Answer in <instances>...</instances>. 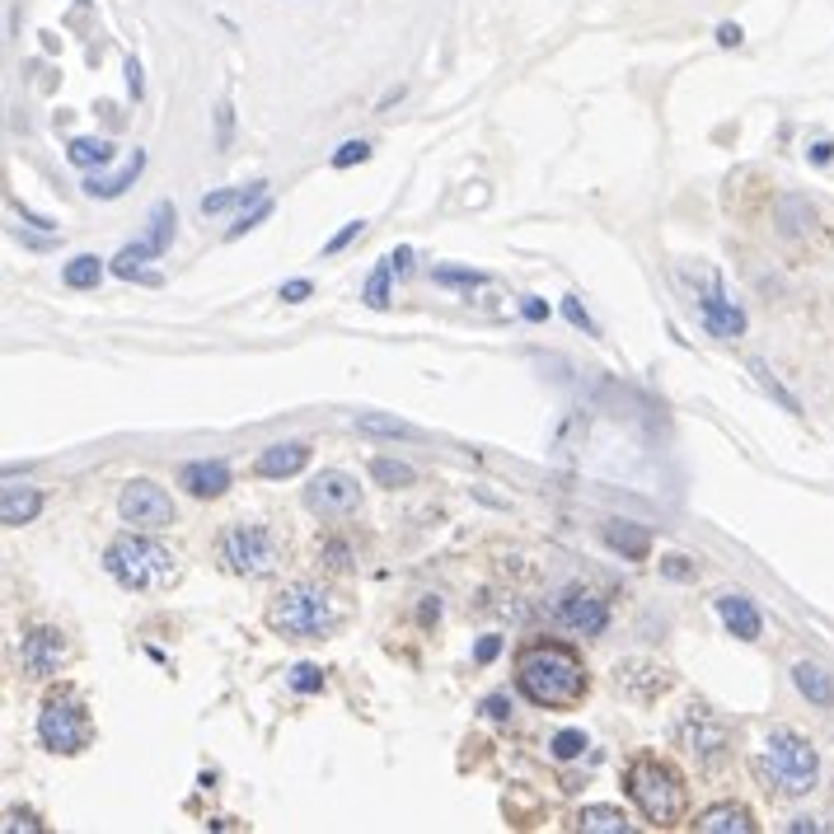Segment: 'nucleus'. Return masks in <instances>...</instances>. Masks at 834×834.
Wrapping results in <instances>:
<instances>
[{
    "label": "nucleus",
    "mask_w": 834,
    "mask_h": 834,
    "mask_svg": "<svg viewBox=\"0 0 834 834\" xmlns=\"http://www.w3.org/2000/svg\"><path fill=\"white\" fill-rule=\"evenodd\" d=\"M615 685H619V694H629V699L647 703V699H656V694L670 689V675H666V666L633 656V662H619V666H615Z\"/></svg>",
    "instance_id": "12"
},
{
    "label": "nucleus",
    "mask_w": 834,
    "mask_h": 834,
    "mask_svg": "<svg viewBox=\"0 0 834 834\" xmlns=\"http://www.w3.org/2000/svg\"><path fill=\"white\" fill-rule=\"evenodd\" d=\"M305 464H309V446L305 441H282V446H268L253 469H258V478H295Z\"/></svg>",
    "instance_id": "16"
},
{
    "label": "nucleus",
    "mask_w": 834,
    "mask_h": 834,
    "mask_svg": "<svg viewBox=\"0 0 834 834\" xmlns=\"http://www.w3.org/2000/svg\"><path fill=\"white\" fill-rule=\"evenodd\" d=\"M788 830H825V825H821V821H807V815H802V821H792Z\"/></svg>",
    "instance_id": "52"
},
{
    "label": "nucleus",
    "mask_w": 834,
    "mask_h": 834,
    "mask_svg": "<svg viewBox=\"0 0 834 834\" xmlns=\"http://www.w3.org/2000/svg\"><path fill=\"white\" fill-rule=\"evenodd\" d=\"M694 830L699 834H755L759 821H755V811L751 807H741V802H718V807H708L694 815Z\"/></svg>",
    "instance_id": "15"
},
{
    "label": "nucleus",
    "mask_w": 834,
    "mask_h": 834,
    "mask_svg": "<svg viewBox=\"0 0 834 834\" xmlns=\"http://www.w3.org/2000/svg\"><path fill=\"white\" fill-rule=\"evenodd\" d=\"M577 830L582 834H633V821L619 807H582Z\"/></svg>",
    "instance_id": "22"
},
{
    "label": "nucleus",
    "mask_w": 834,
    "mask_h": 834,
    "mask_svg": "<svg viewBox=\"0 0 834 834\" xmlns=\"http://www.w3.org/2000/svg\"><path fill=\"white\" fill-rule=\"evenodd\" d=\"M699 324L712 338H741L745 334V315L722 295L718 277H708V295H699Z\"/></svg>",
    "instance_id": "14"
},
{
    "label": "nucleus",
    "mask_w": 834,
    "mask_h": 834,
    "mask_svg": "<svg viewBox=\"0 0 834 834\" xmlns=\"http://www.w3.org/2000/svg\"><path fill=\"white\" fill-rule=\"evenodd\" d=\"M497 652H501V638H497V633H493V638H483V642H478V647H474V656H478V662H483V666H488V662H493V656H497Z\"/></svg>",
    "instance_id": "43"
},
{
    "label": "nucleus",
    "mask_w": 834,
    "mask_h": 834,
    "mask_svg": "<svg viewBox=\"0 0 834 834\" xmlns=\"http://www.w3.org/2000/svg\"><path fill=\"white\" fill-rule=\"evenodd\" d=\"M282 301H291V305L309 301V282H286V286H282Z\"/></svg>",
    "instance_id": "44"
},
{
    "label": "nucleus",
    "mask_w": 834,
    "mask_h": 834,
    "mask_svg": "<svg viewBox=\"0 0 834 834\" xmlns=\"http://www.w3.org/2000/svg\"><path fill=\"white\" fill-rule=\"evenodd\" d=\"M759 778L774 784V792L784 797H807L815 784H821V755L815 745L797 732H774L764 741V755H759Z\"/></svg>",
    "instance_id": "5"
},
{
    "label": "nucleus",
    "mask_w": 834,
    "mask_h": 834,
    "mask_svg": "<svg viewBox=\"0 0 834 834\" xmlns=\"http://www.w3.org/2000/svg\"><path fill=\"white\" fill-rule=\"evenodd\" d=\"M390 268H394L398 277L413 272V249H394V253H390Z\"/></svg>",
    "instance_id": "46"
},
{
    "label": "nucleus",
    "mask_w": 834,
    "mask_h": 834,
    "mask_svg": "<svg viewBox=\"0 0 834 834\" xmlns=\"http://www.w3.org/2000/svg\"><path fill=\"white\" fill-rule=\"evenodd\" d=\"M113 155H117V146L103 142V136H76V142L66 146V160L76 169H99V165H109Z\"/></svg>",
    "instance_id": "26"
},
{
    "label": "nucleus",
    "mask_w": 834,
    "mask_h": 834,
    "mask_svg": "<svg viewBox=\"0 0 834 834\" xmlns=\"http://www.w3.org/2000/svg\"><path fill=\"white\" fill-rule=\"evenodd\" d=\"M291 689H295V694H315V689H324V670H319L315 662L291 666Z\"/></svg>",
    "instance_id": "33"
},
{
    "label": "nucleus",
    "mask_w": 834,
    "mask_h": 834,
    "mask_svg": "<svg viewBox=\"0 0 834 834\" xmlns=\"http://www.w3.org/2000/svg\"><path fill=\"white\" fill-rule=\"evenodd\" d=\"M221 559L230 572H239V577H268V572H277V540L272 530L263 526H230L221 534Z\"/></svg>",
    "instance_id": "7"
},
{
    "label": "nucleus",
    "mask_w": 834,
    "mask_h": 834,
    "mask_svg": "<svg viewBox=\"0 0 834 834\" xmlns=\"http://www.w3.org/2000/svg\"><path fill=\"white\" fill-rule=\"evenodd\" d=\"M792 685H797V694H802L807 703H815V708H830V703H834V680H830L825 666L797 662V666H792Z\"/></svg>",
    "instance_id": "20"
},
{
    "label": "nucleus",
    "mask_w": 834,
    "mask_h": 834,
    "mask_svg": "<svg viewBox=\"0 0 834 834\" xmlns=\"http://www.w3.org/2000/svg\"><path fill=\"white\" fill-rule=\"evenodd\" d=\"M741 38H745L741 24H722V29H718V43H722V47H741Z\"/></svg>",
    "instance_id": "45"
},
{
    "label": "nucleus",
    "mask_w": 834,
    "mask_h": 834,
    "mask_svg": "<svg viewBox=\"0 0 834 834\" xmlns=\"http://www.w3.org/2000/svg\"><path fill=\"white\" fill-rule=\"evenodd\" d=\"M830 155H834V146H830V142H815V150H811V160H815V165H825Z\"/></svg>",
    "instance_id": "49"
},
{
    "label": "nucleus",
    "mask_w": 834,
    "mask_h": 834,
    "mask_svg": "<svg viewBox=\"0 0 834 834\" xmlns=\"http://www.w3.org/2000/svg\"><path fill=\"white\" fill-rule=\"evenodd\" d=\"M173 221H179V212H173L169 202H160V206L150 212V239H155V245H160L165 253H169V245H173Z\"/></svg>",
    "instance_id": "31"
},
{
    "label": "nucleus",
    "mask_w": 834,
    "mask_h": 834,
    "mask_svg": "<svg viewBox=\"0 0 834 834\" xmlns=\"http://www.w3.org/2000/svg\"><path fill=\"white\" fill-rule=\"evenodd\" d=\"M268 216H272V202H268V198H263V202H253L249 212H239V221L230 225V239H239L245 230H253V225H263Z\"/></svg>",
    "instance_id": "35"
},
{
    "label": "nucleus",
    "mask_w": 834,
    "mask_h": 834,
    "mask_svg": "<svg viewBox=\"0 0 834 834\" xmlns=\"http://www.w3.org/2000/svg\"><path fill=\"white\" fill-rule=\"evenodd\" d=\"M586 751V736L582 732H559V736H553V755H559V759H577Z\"/></svg>",
    "instance_id": "37"
},
{
    "label": "nucleus",
    "mask_w": 834,
    "mask_h": 834,
    "mask_svg": "<svg viewBox=\"0 0 834 834\" xmlns=\"http://www.w3.org/2000/svg\"><path fill=\"white\" fill-rule=\"evenodd\" d=\"M371 478H375V483H385V488H413V483H417V469L404 464V460L380 455V460H371Z\"/></svg>",
    "instance_id": "28"
},
{
    "label": "nucleus",
    "mask_w": 834,
    "mask_h": 834,
    "mask_svg": "<svg viewBox=\"0 0 834 834\" xmlns=\"http://www.w3.org/2000/svg\"><path fill=\"white\" fill-rule=\"evenodd\" d=\"M14 830H43V825L33 821L29 811H5V834H14Z\"/></svg>",
    "instance_id": "41"
},
{
    "label": "nucleus",
    "mask_w": 834,
    "mask_h": 834,
    "mask_svg": "<svg viewBox=\"0 0 834 834\" xmlns=\"http://www.w3.org/2000/svg\"><path fill=\"white\" fill-rule=\"evenodd\" d=\"M103 567H109V577L127 590H160L179 577L173 553L165 544L146 540V534H123V540H113L103 549Z\"/></svg>",
    "instance_id": "3"
},
{
    "label": "nucleus",
    "mask_w": 834,
    "mask_h": 834,
    "mask_svg": "<svg viewBox=\"0 0 834 834\" xmlns=\"http://www.w3.org/2000/svg\"><path fill=\"white\" fill-rule=\"evenodd\" d=\"M142 165H146V155L136 150V155H132V165H127L123 173H109V179H103V173H90V179H84V193H90V198H103V202H109V198H123L127 188H132V179L142 173Z\"/></svg>",
    "instance_id": "23"
},
{
    "label": "nucleus",
    "mask_w": 834,
    "mask_h": 834,
    "mask_svg": "<svg viewBox=\"0 0 834 834\" xmlns=\"http://www.w3.org/2000/svg\"><path fill=\"white\" fill-rule=\"evenodd\" d=\"M230 127H235V113H230V103H221L216 109V142L221 146H230Z\"/></svg>",
    "instance_id": "40"
},
{
    "label": "nucleus",
    "mask_w": 834,
    "mask_h": 834,
    "mask_svg": "<svg viewBox=\"0 0 834 834\" xmlns=\"http://www.w3.org/2000/svg\"><path fill=\"white\" fill-rule=\"evenodd\" d=\"M99 277H103V263L94 253H76L71 263L61 268V282L66 286H76V291H90V286H99Z\"/></svg>",
    "instance_id": "27"
},
{
    "label": "nucleus",
    "mask_w": 834,
    "mask_h": 834,
    "mask_svg": "<svg viewBox=\"0 0 834 834\" xmlns=\"http://www.w3.org/2000/svg\"><path fill=\"white\" fill-rule=\"evenodd\" d=\"M666 572L670 577H689V563L685 559H666Z\"/></svg>",
    "instance_id": "50"
},
{
    "label": "nucleus",
    "mask_w": 834,
    "mask_h": 834,
    "mask_svg": "<svg viewBox=\"0 0 834 834\" xmlns=\"http://www.w3.org/2000/svg\"><path fill=\"white\" fill-rule=\"evenodd\" d=\"M516 689L526 694L534 708H549V712H567L586 699L590 689V675L582 666V656L567 647V642H526L516 656Z\"/></svg>",
    "instance_id": "1"
},
{
    "label": "nucleus",
    "mask_w": 834,
    "mask_h": 834,
    "mask_svg": "<svg viewBox=\"0 0 834 834\" xmlns=\"http://www.w3.org/2000/svg\"><path fill=\"white\" fill-rule=\"evenodd\" d=\"M623 792H629V802L642 811V821L647 825H680L685 811H689V784L685 774L675 769V764H666L662 755L642 751L633 755L629 764H623Z\"/></svg>",
    "instance_id": "2"
},
{
    "label": "nucleus",
    "mask_w": 834,
    "mask_h": 834,
    "mask_svg": "<svg viewBox=\"0 0 834 834\" xmlns=\"http://www.w3.org/2000/svg\"><path fill=\"white\" fill-rule=\"evenodd\" d=\"M268 198V183H249V188H216V193L202 198V216H221L230 206H249V202H263Z\"/></svg>",
    "instance_id": "24"
},
{
    "label": "nucleus",
    "mask_w": 834,
    "mask_h": 834,
    "mask_svg": "<svg viewBox=\"0 0 834 834\" xmlns=\"http://www.w3.org/2000/svg\"><path fill=\"white\" fill-rule=\"evenodd\" d=\"M483 708H488V718H511V703L507 699H488Z\"/></svg>",
    "instance_id": "47"
},
{
    "label": "nucleus",
    "mask_w": 834,
    "mask_h": 834,
    "mask_svg": "<svg viewBox=\"0 0 834 834\" xmlns=\"http://www.w3.org/2000/svg\"><path fill=\"white\" fill-rule=\"evenodd\" d=\"M675 736H680V745L689 755H699L703 764H718L726 751H732V726H726L718 712L703 708V703H694L680 726H675Z\"/></svg>",
    "instance_id": "8"
},
{
    "label": "nucleus",
    "mask_w": 834,
    "mask_h": 834,
    "mask_svg": "<svg viewBox=\"0 0 834 834\" xmlns=\"http://www.w3.org/2000/svg\"><path fill=\"white\" fill-rule=\"evenodd\" d=\"M563 315H567V324H577L582 334H596V324H590V315L577 305V295H567V301H563Z\"/></svg>",
    "instance_id": "39"
},
{
    "label": "nucleus",
    "mask_w": 834,
    "mask_h": 834,
    "mask_svg": "<svg viewBox=\"0 0 834 834\" xmlns=\"http://www.w3.org/2000/svg\"><path fill=\"white\" fill-rule=\"evenodd\" d=\"M268 619H272V629L286 638H328L342 623V605L334 600V590L301 582V586H286L282 596L272 600Z\"/></svg>",
    "instance_id": "4"
},
{
    "label": "nucleus",
    "mask_w": 834,
    "mask_h": 834,
    "mask_svg": "<svg viewBox=\"0 0 834 834\" xmlns=\"http://www.w3.org/2000/svg\"><path fill=\"white\" fill-rule=\"evenodd\" d=\"M328 563H334V567H347V559H342V544H328Z\"/></svg>",
    "instance_id": "51"
},
{
    "label": "nucleus",
    "mask_w": 834,
    "mask_h": 834,
    "mask_svg": "<svg viewBox=\"0 0 834 834\" xmlns=\"http://www.w3.org/2000/svg\"><path fill=\"white\" fill-rule=\"evenodd\" d=\"M718 615H722V623H726V633H736L741 642H755L759 638V610L745 596H736V590H722L718 596Z\"/></svg>",
    "instance_id": "18"
},
{
    "label": "nucleus",
    "mask_w": 834,
    "mask_h": 834,
    "mask_svg": "<svg viewBox=\"0 0 834 834\" xmlns=\"http://www.w3.org/2000/svg\"><path fill=\"white\" fill-rule=\"evenodd\" d=\"M179 483H183V493H193V497H221L230 488V469L221 460H193L179 469Z\"/></svg>",
    "instance_id": "17"
},
{
    "label": "nucleus",
    "mask_w": 834,
    "mask_h": 834,
    "mask_svg": "<svg viewBox=\"0 0 834 834\" xmlns=\"http://www.w3.org/2000/svg\"><path fill=\"white\" fill-rule=\"evenodd\" d=\"M559 623L567 633H582V638H596L610 629V605H605V596H596V590L586 586H572L559 596Z\"/></svg>",
    "instance_id": "10"
},
{
    "label": "nucleus",
    "mask_w": 834,
    "mask_h": 834,
    "mask_svg": "<svg viewBox=\"0 0 834 834\" xmlns=\"http://www.w3.org/2000/svg\"><path fill=\"white\" fill-rule=\"evenodd\" d=\"M20 662L29 675H57L66 662V638L57 629H29L20 642Z\"/></svg>",
    "instance_id": "13"
},
{
    "label": "nucleus",
    "mask_w": 834,
    "mask_h": 834,
    "mask_svg": "<svg viewBox=\"0 0 834 834\" xmlns=\"http://www.w3.org/2000/svg\"><path fill=\"white\" fill-rule=\"evenodd\" d=\"M605 544L610 549H619L623 559H647L652 553V534L647 530H638V526H629V520H619V526H605Z\"/></svg>",
    "instance_id": "25"
},
{
    "label": "nucleus",
    "mask_w": 834,
    "mask_h": 834,
    "mask_svg": "<svg viewBox=\"0 0 834 834\" xmlns=\"http://www.w3.org/2000/svg\"><path fill=\"white\" fill-rule=\"evenodd\" d=\"M94 736V722H90V708L80 703L76 689H57L47 694L43 708H38V741L47 745L52 755H76L84 751Z\"/></svg>",
    "instance_id": "6"
},
{
    "label": "nucleus",
    "mask_w": 834,
    "mask_h": 834,
    "mask_svg": "<svg viewBox=\"0 0 834 834\" xmlns=\"http://www.w3.org/2000/svg\"><path fill=\"white\" fill-rule=\"evenodd\" d=\"M390 277H394L390 258H385V263H375V272H371L367 291H361V295H367V305H371V309H385V305H390Z\"/></svg>",
    "instance_id": "30"
},
{
    "label": "nucleus",
    "mask_w": 834,
    "mask_h": 834,
    "mask_svg": "<svg viewBox=\"0 0 834 834\" xmlns=\"http://www.w3.org/2000/svg\"><path fill=\"white\" fill-rule=\"evenodd\" d=\"M117 511L132 530H165L173 526V497L150 478H132L123 493H117Z\"/></svg>",
    "instance_id": "9"
},
{
    "label": "nucleus",
    "mask_w": 834,
    "mask_h": 834,
    "mask_svg": "<svg viewBox=\"0 0 834 834\" xmlns=\"http://www.w3.org/2000/svg\"><path fill=\"white\" fill-rule=\"evenodd\" d=\"M155 258H165V249L146 235V239H136V245H127L123 253L113 258V272L127 277V282H155V272H146V263H155Z\"/></svg>",
    "instance_id": "19"
},
{
    "label": "nucleus",
    "mask_w": 834,
    "mask_h": 834,
    "mask_svg": "<svg viewBox=\"0 0 834 834\" xmlns=\"http://www.w3.org/2000/svg\"><path fill=\"white\" fill-rule=\"evenodd\" d=\"M371 160V142H342L334 150V169H352V165H367Z\"/></svg>",
    "instance_id": "34"
},
{
    "label": "nucleus",
    "mask_w": 834,
    "mask_h": 834,
    "mask_svg": "<svg viewBox=\"0 0 834 834\" xmlns=\"http://www.w3.org/2000/svg\"><path fill=\"white\" fill-rule=\"evenodd\" d=\"M127 84H132V94H142V66L127 61Z\"/></svg>",
    "instance_id": "48"
},
{
    "label": "nucleus",
    "mask_w": 834,
    "mask_h": 834,
    "mask_svg": "<svg viewBox=\"0 0 834 834\" xmlns=\"http://www.w3.org/2000/svg\"><path fill=\"white\" fill-rule=\"evenodd\" d=\"M38 511H43L38 488H5V497H0V520L5 526H29V520H38Z\"/></svg>",
    "instance_id": "21"
},
{
    "label": "nucleus",
    "mask_w": 834,
    "mask_h": 834,
    "mask_svg": "<svg viewBox=\"0 0 834 834\" xmlns=\"http://www.w3.org/2000/svg\"><path fill=\"white\" fill-rule=\"evenodd\" d=\"M357 501H361V488H357L352 474H342V469H324V474H315L305 488V507L319 511V516H347V511H357Z\"/></svg>",
    "instance_id": "11"
},
{
    "label": "nucleus",
    "mask_w": 834,
    "mask_h": 834,
    "mask_svg": "<svg viewBox=\"0 0 834 834\" xmlns=\"http://www.w3.org/2000/svg\"><path fill=\"white\" fill-rule=\"evenodd\" d=\"M431 282H441V286H483V272L474 268H431Z\"/></svg>",
    "instance_id": "32"
},
{
    "label": "nucleus",
    "mask_w": 834,
    "mask_h": 834,
    "mask_svg": "<svg viewBox=\"0 0 834 834\" xmlns=\"http://www.w3.org/2000/svg\"><path fill=\"white\" fill-rule=\"evenodd\" d=\"M357 431H371V437H413L408 422L385 417V413H357Z\"/></svg>",
    "instance_id": "29"
},
{
    "label": "nucleus",
    "mask_w": 834,
    "mask_h": 834,
    "mask_svg": "<svg viewBox=\"0 0 834 834\" xmlns=\"http://www.w3.org/2000/svg\"><path fill=\"white\" fill-rule=\"evenodd\" d=\"M751 371L759 375V385H764V390H774V394H778V404H784V408H792V413H797V398H792V394H788V390H784V385H778V380L769 375V367H764V361H755Z\"/></svg>",
    "instance_id": "38"
},
{
    "label": "nucleus",
    "mask_w": 834,
    "mask_h": 834,
    "mask_svg": "<svg viewBox=\"0 0 834 834\" xmlns=\"http://www.w3.org/2000/svg\"><path fill=\"white\" fill-rule=\"evenodd\" d=\"M520 315L540 324V319H549V305H544V301H534V295H526V301H520Z\"/></svg>",
    "instance_id": "42"
},
{
    "label": "nucleus",
    "mask_w": 834,
    "mask_h": 834,
    "mask_svg": "<svg viewBox=\"0 0 834 834\" xmlns=\"http://www.w3.org/2000/svg\"><path fill=\"white\" fill-rule=\"evenodd\" d=\"M361 235H367V221L357 216V221H347V225H342V230H338L334 239H328V245H324V253H342V249L352 245V239H361Z\"/></svg>",
    "instance_id": "36"
}]
</instances>
